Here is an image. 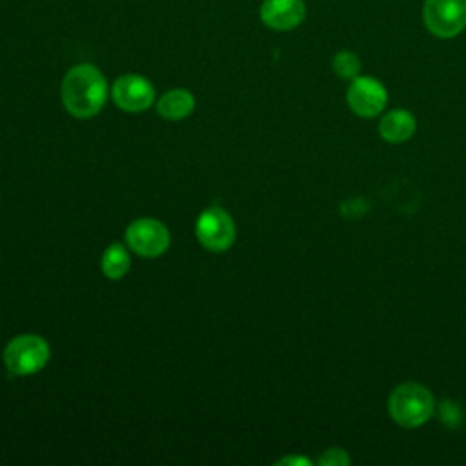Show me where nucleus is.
Segmentation results:
<instances>
[{
	"mask_svg": "<svg viewBox=\"0 0 466 466\" xmlns=\"http://www.w3.org/2000/svg\"><path fill=\"white\" fill-rule=\"evenodd\" d=\"M107 93L106 76L89 62L73 66L64 75L60 86V98L66 111L78 120H87L98 115L107 100Z\"/></svg>",
	"mask_w": 466,
	"mask_h": 466,
	"instance_id": "1",
	"label": "nucleus"
},
{
	"mask_svg": "<svg viewBox=\"0 0 466 466\" xmlns=\"http://www.w3.org/2000/svg\"><path fill=\"white\" fill-rule=\"evenodd\" d=\"M388 413L402 428H419L433 417L435 397L419 382H402L390 393Z\"/></svg>",
	"mask_w": 466,
	"mask_h": 466,
	"instance_id": "2",
	"label": "nucleus"
},
{
	"mask_svg": "<svg viewBox=\"0 0 466 466\" xmlns=\"http://www.w3.org/2000/svg\"><path fill=\"white\" fill-rule=\"evenodd\" d=\"M51 357V348L46 339L35 333L13 337L2 353L7 371L13 375H33L40 371Z\"/></svg>",
	"mask_w": 466,
	"mask_h": 466,
	"instance_id": "3",
	"label": "nucleus"
},
{
	"mask_svg": "<svg viewBox=\"0 0 466 466\" xmlns=\"http://www.w3.org/2000/svg\"><path fill=\"white\" fill-rule=\"evenodd\" d=\"M422 20L437 38H453L466 29V0H424Z\"/></svg>",
	"mask_w": 466,
	"mask_h": 466,
	"instance_id": "4",
	"label": "nucleus"
},
{
	"mask_svg": "<svg viewBox=\"0 0 466 466\" xmlns=\"http://www.w3.org/2000/svg\"><path fill=\"white\" fill-rule=\"evenodd\" d=\"M195 235L208 251L222 253L233 246L237 229L231 215L226 209L211 206L198 215Z\"/></svg>",
	"mask_w": 466,
	"mask_h": 466,
	"instance_id": "5",
	"label": "nucleus"
},
{
	"mask_svg": "<svg viewBox=\"0 0 466 466\" xmlns=\"http://www.w3.org/2000/svg\"><path fill=\"white\" fill-rule=\"evenodd\" d=\"M126 242L131 251L140 257H158L167 251L171 235L169 229L157 218L142 217L133 220L126 229Z\"/></svg>",
	"mask_w": 466,
	"mask_h": 466,
	"instance_id": "6",
	"label": "nucleus"
},
{
	"mask_svg": "<svg viewBox=\"0 0 466 466\" xmlns=\"http://www.w3.org/2000/svg\"><path fill=\"white\" fill-rule=\"evenodd\" d=\"M346 102L357 116L373 118L384 111L388 104V91L380 80L359 75L350 82V87L346 91Z\"/></svg>",
	"mask_w": 466,
	"mask_h": 466,
	"instance_id": "7",
	"label": "nucleus"
},
{
	"mask_svg": "<svg viewBox=\"0 0 466 466\" xmlns=\"http://www.w3.org/2000/svg\"><path fill=\"white\" fill-rule=\"evenodd\" d=\"M111 98L122 111L140 113L153 106L155 86L142 75H120L111 86Z\"/></svg>",
	"mask_w": 466,
	"mask_h": 466,
	"instance_id": "8",
	"label": "nucleus"
},
{
	"mask_svg": "<svg viewBox=\"0 0 466 466\" xmlns=\"http://www.w3.org/2000/svg\"><path fill=\"white\" fill-rule=\"evenodd\" d=\"M258 16L273 31H291L306 18L304 0H262Z\"/></svg>",
	"mask_w": 466,
	"mask_h": 466,
	"instance_id": "9",
	"label": "nucleus"
},
{
	"mask_svg": "<svg viewBox=\"0 0 466 466\" xmlns=\"http://www.w3.org/2000/svg\"><path fill=\"white\" fill-rule=\"evenodd\" d=\"M417 122L408 109H391L379 122V135L390 144H402L413 137Z\"/></svg>",
	"mask_w": 466,
	"mask_h": 466,
	"instance_id": "10",
	"label": "nucleus"
},
{
	"mask_svg": "<svg viewBox=\"0 0 466 466\" xmlns=\"http://www.w3.org/2000/svg\"><path fill=\"white\" fill-rule=\"evenodd\" d=\"M195 109V96L191 91L184 87H175L166 91L158 102H157V111L164 120H184L189 116Z\"/></svg>",
	"mask_w": 466,
	"mask_h": 466,
	"instance_id": "11",
	"label": "nucleus"
},
{
	"mask_svg": "<svg viewBox=\"0 0 466 466\" xmlns=\"http://www.w3.org/2000/svg\"><path fill=\"white\" fill-rule=\"evenodd\" d=\"M129 266H131L129 253L120 242H113L104 249L100 258V268L109 280H120L129 271Z\"/></svg>",
	"mask_w": 466,
	"mask_h": 466,
	"instance_id": "12",
	"label": "nucleus"
},
{
	"mask_svg": "<svg viewBox=\"0 0 466 466\" xmlns=\"http://www.w3.org/2000/svg\"><path fill=\"white\" fill-rule=\"evenodd\" d=\"M360 67H362V64H360L359 55L353 51H348V49L335 53L331 58V69L342 80L357 78L360 75Z\"/></svg>",
	"mask_w": 466,
	"mask_h": 466,
	"instance_id": "13",
	"label": "nucleus"
},
{
	"mask_svg": "<svg viewBox=\"0 0 466 466\" xmlns=\"http://www.w3.org/2000/svg\"><path fill=\"white\" fill-rule=\"evenodd\" d=\"M439 417L442 420L444 426H450V428H455L461 424L462 420V411L459 408V404H455L453 400H442L439 404Z\"/></svg>",
	"mask_w": 466,
	"mask_h": 466,
	"instance_id": "14",
	"label": "nucleus"
},
{
	"mask_svg": "<svg viewBox=\"0 0 466 466\" xmlns=\"http://www.w3.org/2000/svg\"><path fill=\"white\" fill-rule=\"evenodd\" d=\"M350 462H351V459H350L348 451L342 448H328L319 457V464H322V466H346Z\"/></svg>",
	"mask_w": 466,
	"mask_h": 466,
	"instance_id": "15",
	"label": "nucleus"
},
{
	"mask_svg": "<svg viewBox=\"0 0 466 466\" xmlns=\"http://www.w3.org/2000/svg\"><path fill=\"white\" fill-rule=\"evenodd\" d=\"M277 466H311V461L300 455H289V457H282L275 462Z\"/></svg>",
	"mask_w": 466,
	"mask_h": 466,
	"instance_id": "16",
	"label": "nucleus"
}]
</instances>
